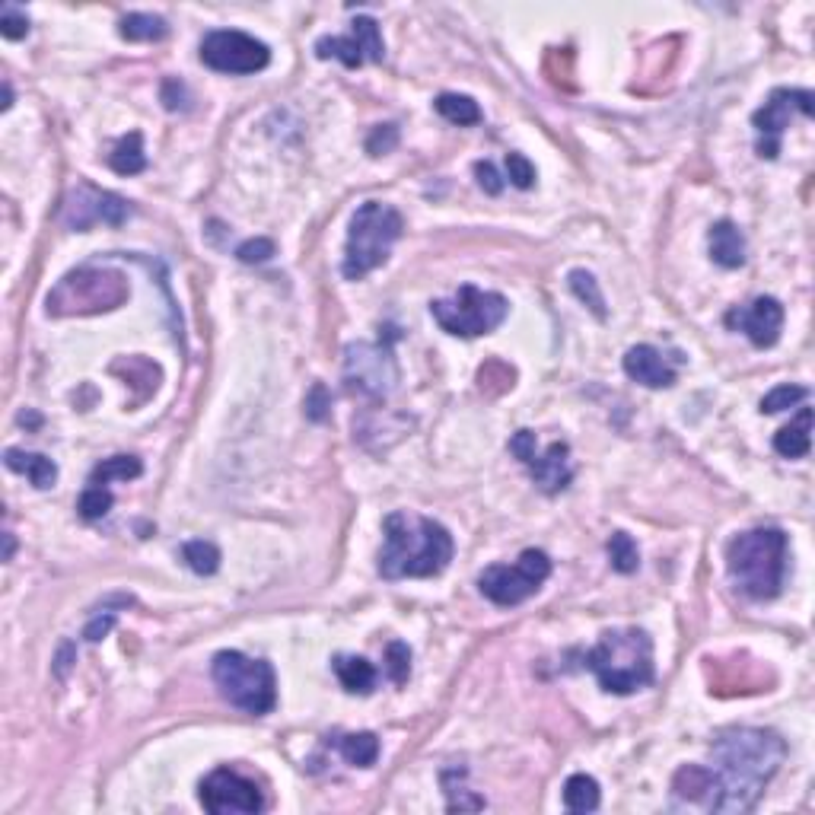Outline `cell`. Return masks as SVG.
Returning a JSON list of instances; mask_svg holds the SVG:
<instances>
[{
  "instance_id": "1",
  "label": "cell",
  "mask_w": 815,
  "mask_h": 815,
  "mask_svg": "<svg viewBox=\"0 0 815 815\" xmlns=\"http://www.w3.org/2000/svg\"><path fill=\"white\" fill-rule=\"evenodd\" d=\"M787 758V742L774 730H758V726H730L723 730L714 745H710V812L742 815L755 809L761 793L771 784V777L780 771Z\"/></svg>"
},
{
  "instance_id": "2",
  "label": "cell",
  "mask_w": 815,
  "mask_h": 815,
  "mask_svg": "<svg viewBox=\"0 0 815 815\" xmlns=\"http://www.w3.org/2000/svg\"><path fill=\"white\" fill-rule=\"evenodd\" d=\"M383 532L386 545L379 551V574L386 580L437 577L453 561V535L430 516L389 513Z\"/></svg>"
},
{
  "instance_id": "3",
  "label": "cell",
  "mask_w": 815,
  "mask_h": 815,
  "mask_svg": "<svg viewBox=\"0 0 815 815\" xmlns=\"http://www.w3.org/2000/svg\"><path fill=\"white\" fill-rule=\"evenodd\" d=\"M726 570L749 599H774L787 574V535L780 529H752L726 545Z\"/></svg>"
},
{
  "instance_id": "4",
  "label": "cell",
  "mask_w": 815,
  "mask_h": 815,
  "mask_svg": "<svg viewBox=\"0 0 815 815\" xmlns=\"http://www.w3.org/2000/svg\"><path fill=\"white\" fill-rule=\"evenodd\" d=\"M586 669L596 675L609 695H634L653 682V640L640 628H615L599 637V644L583 656Z\"/></svg>"
},
{
  "instance_id": "5",
  "label": "cell",
  "mask_w": 815,
  "mask_h": 815,
  "mask_svg": "<svg viewBox=\"0 0 815 815\" xmlns=\"http://www.w3.org/2000/svg\"><path fill=\"white\" fill-rule=\"evenodd\" d=\"M405 220L389 204L367 201L357 207L348 230V246H344V265L341 274L348 281H363L370 271L389 262V252L398 239H402Z\"/></svg>"
},
{
  "instance_id": "6",
  "label": "cell",
  "mask_w": 815,
  "mask_h": 815,
  "mask_svg": "<svg viewBox=\"0 0 815 815\" xmlns=\"http://www.w3.org/2000/svg\"><path fill=\"white\" fill-rule=\"evenodd\" d=\"M211 672H214L220 695L233 707L255 717H265L274 710L277 679H274V669L265 660H252V656L239 650H220L211 663Z\"/></svg>"
},
{
  "instance_id": "7",
  "label": "cell",
  "mask_w": 815,
  "mask_h": 815,
  "mask_svg": "<svg viewBox=\"0 0 815 815\" xmlns=\"http://www.w3.org/2000/svg\"><path fill=\"white\" fill-rule=\"evenodd\" d=\"M131 297L128 277L106 268H77L64 274L48 293V316H90V312L115 309Z\"/></svg>"
},
{
  "instance_id": "8",
  "label": "cell",
  "mask_w": 815,
  "mask_h": 815,
  "mask_svg": "<svg viewBox=\"0 0 815 815\" xmlns=\"http://www.w3.org/2000/svg\"><path fill=\"white\" fill-rule=\"evenodd\" d=\"M510 312L507 297L491 290H478L475 284L459 287L453 300H433L430 303V316L446 335L456 338H478V335H491L497 325H504Z\"/></svg>"
},
{
  "instance_id": "9",
  "label": "cell",
  "mask_w": 815,
  "mask_h": 815,
  "mask_svg": "<svg viewBox=\"0 0 815 815\" xmlns=\"http://www.w3.org/2000/svg\"><path fill=\"white\" fill-rule=\"evenodd\" d=\"M548 577H551L548 554L539 548H526L516 564H494L484 570L478 577V589L484 593V599L510 609V605H519L539 593Z\"/></svg>"
},
{
  "instance_id": "10",
  "label": "cell",
  "mask_w": 815,
  "mask_h": 815,
  "mask_svg": "<svg viewBox=\"0 0 815 815\" xmlns=\"http://www.w3.org/2000/svg\"><path fill=\"white\" fill-rule=\"evenodd\" d=\"M344 386L360 398H386L398 386V360L392 344L379 338L376 344L357 341L344 348Z\"/></svg>"
},
{
  "instance_id": "11",
  "label": "cell",
  "mask_w": 815,
  "mask_h": 815,
  "mask_svg": "<svg viewBox=\"0 0 815 815\" xmlns=\"http://www.w3.org/2000/svg\"><path fill=\"white\" fill-rule=\"evenodd\" d=\"M201 61L217 74H255L265 71L271 61V51L265 42H258L239 29H217L207 32L201 42Z\"/></svg>"
},
{
  "instance_id": "12",
  "label": "cell",
  "mask_w": 815,
  "mask_h": 815,
  "mask_svg": "<svg viewBox=\"0 0 815 815\" xmlns=\"http://www.w3.org/2000/svg\"><path fill=\"white\" fill-rule=\"evenodd\" d=\"M815 96L809 90H787L780 86L768 96V102L752 115V125L758 131V156L761 160H774L780 153V137L790 128V118L800 112L803 118H812Z\"/></svg>"
},
{
  "instance_id": "13",
  "label": "cell",
  "mask_w": 815,
  "mask_h": 815,
  "mask_svg": "<svg viewBox=\"0 0 815 815\" xmlns=\"http://www.w3.org/2000/svg\"><path fill=\"white\" fill-rule=\"evenodd\" d=\"M198 800L207 812L214 815H255L265 809L262 790L255 787V780L242 777L230 768H217L201 780Z\"/></svg>"
},
{
  "instance_id": "14",
  "label": "cell",
  "mask_w": 815,
  "mask_h": 815,
  "mask_svg": "<svg viewBox=\"0 0 815 815\" xmlns=\"http://www.w3.org/2000/svg\"><path fill=\"white\" fill-rule=\"evenodd\" d=\"M128 217H131V204L121 195L102 192L96 185H77L74 192L64 198V207H61V220L77 233H86L90 227H96V223L121 227Z\"/></svg>"
},
{
  "instance_id": "15",
  "label": "cell",
  "mask_w": 815,
  "mask_h": 815,
  "mask_svg": "<svg viewBox=\"0 0 815 815\" xmlns=\"http://www.w3.org/2000/svg\"><path fill=\"white\" fill-rule=\"evenodd\" d=\"M316 55L325 58H338L344 67H360L363 61L379 64L386 58V42L379 36V23L373 16H357L351 23V36H322L316 42Z\"/></svg>"
},
{
  "instance_id": "16",
  "label": "cell",
  "mask_w": 815,
  "mask_h": 815,
  "mask_svg": "<svg viewBox=\"0 0 815 815\" xmlns=\"http://www.w3.org/2000/svg\"><path fill=\"white\" fill-rule=\"evenodd\" d=\"M726 325L733 332H742L755 348H774L784 328V306L774 297H758L749 306H736L726 312Z\"/></svg>"
},
{
  "instance_id": "17",
  "label": "cell",
  "mask_w": 815,
  "mask_h": 815,
  "mask_svg": "<svg viewBox=\"0 0 815 815\" xmlns=\"http://www.w3.org/2000/svg\"><path fill=\"white\" fill-rule=\"evenodd\" d=\"M624 373L647 389L675 386V367L660 348H653V344H637V348L624 354Z\"/></svg>"
},
{
  "instance_id": "18",
  "label": "cell",
  "mask_w": 815,
  "mask_h": 815,
  "mask_svg": "<svg viewBox=\"0 0 815 815\" xmlns=\"http://www.w3.org/2000/svg\"><path fill=\"white\" fill-rule=\"evenodd\" d=\"M526 468H529L532 481L539 484L545 494H561L570 484V478H574V468H570V446L564 440L551 443L542 456L535 453V459Z\"/></svg>"
},
{
  "instance_id": "19",
  "label": "cell",
  "mask_w": 815,
  "mask_h": 815,
  "mask_svg": "<svg viewBox=\"0 0 815 815\" xmlns=\"http://www.w3.org/2000/svg\"><path fill=\"white\" fill-rule=\"evenodd\" d=\"M710 258L720 268H742L745 265V236L733 220H717L707 233Z\"/></svg>"
},
{
  "instance_id": "20",
  "label": "cell",
  "mask_w": 815,
  "mask_h": 815,
  "mask_svg": "<svg viewBox=\"0 0 815 815\" xmlns=\"http://www.w3.org/2000/svg\"><path fill=\"white\" fill-rule=\"evenodd\" d=\"M710 787H714V777H710V768H704V765H685L672 777L675 803H688V806H704L707 809Z\"/></svg>"
},
{
  "instance_id": "21",
  "label": "cell",
  "mask_w": 815,
  "mask_h": 815,
  "mask_svg": "<svg viewBox=\"0 0 815 815\" xmlns=\"http://www.w3.org/2000/svg\"><path fill=\"white\" fill-rule=\"evenodd\" d=\"M4 462H7L10 472L26 475L32 484H36L39 491L55 488V481H58V465L51 462L48 456H42V453H23V449H7V453H4Z\"/></svg>"
},
{
  "instance_id": "22",
  "label": "cell",
  "mask_w": 815,
  "mask_h": 815,
  "mask_svg": "<svg viewBox=\"0 0 815 815\" xmlns=\"http://www.w3.org/2000/svg\"><path fill=\"white\" fill-rule=\"evenodd\" d=\"M774 449H777V456H784V459L809 456V449H812V408H803L800 414H796V421H790L787 427H780L774 433Z\"/></svg>"
},
{
  "instance_id": "23",
  "label": "cell",
  "mask_w": 815,
  "mask_h": 815,
  "mask_svg": "<svg viewBox=\"0 0 815 815\" xmlns=\"http://www.w3.org/2000/svg\"><path fill=\"white\" fill-rule=\"evenodd\" d=\"M335 675L341 688L348 691V695H373L376 688V669L370 660H363V656H335L332 663Z\"/></svg>"
},
{
  "instance_id": "24",
  "label": "cell",
  "mask_w": 815,
  "mask_h": 815,
  "mask_svg": "<svg viewBox=\"0 0 815 815\" xmlns=\"http://www.w3.org/2000/svg\"><path fill=\"white\" fill-rule=\"evenodd\" d=\"M109 166L118 172V176H137V172L147 169V153H144V137L131 131L115 144V150L109 153Z\"/></svg>"
},
{
  "instance_id": "25",
  "label": "cell",
  "mask_w": 815,
  "mask_h": 815,
  "mask_svg": "<svg viewBox=\"0 0 815 815\" xmlns=\"http://www.w3.org/2000/svg\"><path fill=\"white\" fill-rule=\"evenodd\" d=\"M121 39L128 42H160L169 36V26L163 16H153V13H128L125 20L118 26Z\"/></svg>"
},
{
  "instance_id": "26",
  "label": "cell",
  "mask_w": 815,
  "mask_h": 815,
  "mask_svg": "<svg viewBox=\"0 0 815 815\" xmlns=\"http://www.w3.org/2000/svg\"><path fill=\"white\" fill-rule=\"evenodd\" d=\"M338 752L354 768H373L379 758V736L376 733H348L338 739Z\"/></svg>"
},
{
  "instance_id": "27",
  "label": "cell",
  "mask_w": 815,
  "mask_h": 815,
  "mask_svg": "<svg viewBox=\"0 0 815 815\" xmlns=\"http://www.w3.org/2000/svg\"><path fill=\"white\" fill-rule=\"evenodd\" d=\"M564 806L570 812H596L599 809V784L589 774H574L564 784Z\"/></svg>"
},
{
  "instance_id": "28",
  "label": "cell",
  "mask_w": 815,
  "mask_h": 815,
  "mask_svg": "<svg viewBox=\"0 0 815 815\" xmlns=\"http://www.w3.org/2000/svg\"><path fill=\"white\" fill-rule=\"evenodd\" d=\"M433 109H437L449 125H478L481 121V109H478V102L472 96H459V93H443L437 96V102H433Z\"/></svg>"
},
{
  "instance_id": "29",
  "label": "cell",
  "mask_w": 815,
  "mask_h": 815,
  "mask_svg": "<svg viewBox=\"0 0 815 815\" xmlns=\"http://www.w3.org/2000/svg\"><path fill=\"white\" fill-rule=\"evenodd\" d=\"M144 465L141 459L134 456H112V459H102L93 475H90V484H99V488H109L112 481H131V478H141Z\"/></svg>"
},
{
  "instance_id": "30",
  "label": "cell",
  "mask_w": 815,
  "mask_h": 815,
  "mask_svg": "<svg viewBox=\"0 0 815 815\" xmlns=\"http://www.w3.org/2000/svg\"><path fill=\"white\" fill-rule=\"evenodd\" d=\"M567 284H570V290H574V297L580 303H586L589 312H593L596 319L609 316V309H605V297H602V290H599V281H596L593 274L583 271V268H574V271L567 274Z\"/></svg>"
},
{
  "instance_id": "31",
  "label": "cell",
  "mask_w": 815,
  "mask_h": 815,
  "mask_svg": "<svg viewBox=\"0 0 815 815\" xmlns=\"http://www.w3.org/2000/svg\"><path fill=\"white\" fill-rule=\"evenodd\" d=\"M182 561L192 567L198 577H214L220 570V548L214 542H204V539L185 542L182 545Z\"/></svg>"
},
{
  "instance_id": "32",
  "label": "cell",
  "mask_w": 815,
  "mask_h": 815,
  "mask_svg": "<svg viewBox=\"0 0 815 815\" xmlns=\"http://www.w3.org/2000/svg\"><path fill=\"white\" fill-rule=\"evenodd\" d=\"M605 548H609V561L618 574H634V570L640 567V551L628 532H615Z\"/></svg>"
},
{
  "instance_id": "33",
  "label": "cell",
  "mask_w": 815,
  "mask_h": 815,
  "mask_svg": "<svg viewBox=\"0 0 815 815\" xmlns=\"http://www.w3.org/2000/svg\"><path fill=\"white\" fill-rule=\"evenodd\" d=\"M112 504H115V497H112L109 488H99V484H90V488H86V491L80 494L77 510H80V516L86 519V523H96V519H102V516H106V513L112 510Z\"/></svg>"
},
{
  "instance_id": "34",
  "label": "cell",
  "mask_w": 815,
  "mask_h": 815,
  "mask_svg": "<svg viewBox=\"0 0 815 815\" xmlns=\"http://www.w3.org/2000/svg\"><path fill=\"white\" fill-rule=\"evenodd\" d=\"M809 398V389L806 386H777L771 389L765 398H761V411L765 414H780V411H787L793 405H800Z\"/></svg>"
},
{
  "instance_id": "35",
  "label": "cell",
  "mask_w": 815,
  "mask_h": 815,
  "mask_svg": "<svg viewBox=\"0 0 815 815\" xmlns=\"http://www.w3.org/2000/svg\"><path fill=\"white\" fill-rule=\"evenodd\" d=\"M386 672H389V679L395 685H405L408 682V675H411V650H408V644H402V640H392V644L386 647Z\"/></svg>"
},
{
  "instance_id": "36",
  "label": "cell",
  "mask_w": 815,
  "mask_h": 815,
  "mask_svg": "<svg viewBox=\"0 0 815 815\" xmlns=\"http://www.w3.org/2000/svg\"><path fill=\"white\" fill-rule=\"evenodd\" d=\"M274 255V242L265 239V236H258V239H246L242 246L236 249V258L242 265H262L268 262V258Z\"/></svg>"
},
{
  "instance_id": "37",
  "label": "cell",
  "mask_w": 815,
  "mask_h": 815,
  "mask_svg": "<svg viewBox=\"0 0 815 815\" xmlns=\"http://www.w3.org/2000/svg\"><path fill=\"white\" fill-rule=\"evenodd\" d=\"M0 32H4V39H10V42L26 39L29 36V16L7 4L4 13H0Z\"/></svg>"
},
{
  "instance_id": "38",
  "label": "cell",
  "mask_w": 815,
  "mask_h": 815,
  "mask_svg": "<svg viewBox=\"0 0 815 815\" xmlns=\"http://www.w3.org/2000/svg\"><path fill=\"white\" fill-rule=\"evenodd\" d=\"M507 176L516 188H532L535 185V166L523 153H507Z\"/></svg>"
},
{
  "instance_id": "39",
  "label": "cell",
  "mask_w": 815,
  "mask_h": 815,
  "mask_svg": "<svg viewBox=\"0 0 815 815\" xmlns=\"http://www.w3.org/2000/svg\"><path fill=\"white\" fill-rule=\"evenodd\" d=\"M328 408H332V395L322 383L312 386V392L306 395V418L309 421H325L328 418Z\"/></svg>"
},
{
  "instance_id": "40",
  "label": "cell",
  "mask_w": 815,
  "mask_h": 815,
  "mask_svg": "<svg viewBox=\"0 0 815 815\" xmlns=\"http://www.w3.org/2000/svg\"><path fill=\"white\" fill-rule=\"evenodd\" d=\"M398 144V128L395 125H379L370 137H367V153L370 156H383L389 150H395Z\"/></svg>"
},
{
  "instance_id": "41",
  "label": "cell",
  "mask_w": 815,
  "mask_h": 815,
  "mask_svg": "<svg viewBox=\"0 0 815 815\" xmlns=\"http://www.w3.org/2000/svg\"><path fill=\"white\" fill-rule=\"evenodd\" d=\"M510 453L523 465H529L535 459V433L532 430H516L510 437Z\"/></svg>"
},
{
  "instance_id": "42",
  "label": "cell",
  "mask_w": 815,
  "mask_h": 815,
  "mask_svg": "<svg viewBox=\"0 0 815 815\" xmlns=\"http://www.w3.org/2000/svg\"><path fill=\"white\" fill-rule=\"evenodd\" d=\"M163 106L169 109V112H185L188 109V90H185V83H179V80H166L163 83Z\"/></svg>"
},
{
  "instance_id": "43",
  "label": "cell",
  "mask_w": 815,
  "mask_h": 815,
  "mask_svg": "<svg viewBox=\"0 0 815 815\" xmlns=\"http://www.w3.org/2000/svg\"><path fill=\"white\" fill-rule=\"evenodd\" d=\"M475 176H478V185H481L488 195H500V192H504V179L497 176L494 163H488V160H478V163H475Z\"/></svg>"
},
{
  "instance_id": "44",
  "label": "cell",
  "mask_w": 815,
  "mask_h": 815,
  "mask_svg": "<svg viewBox=\"0 0 815 815\" xmlns=\"http://www.w3.org/2000/svg\"><path fill=\"white\" fill-rule=\"evenodd\" d=\"M112 628H115V615H112V612H106V615H96L90 624H86L83 637L90 640V644H96V640H102V637H106Z\"/></svg>"
},
{
  "instance_id": "45",
  "label": "cell",
  "mask_w": 815,
  "mask_h": 815,
  "mask_svg": "<svg viewBox=\"0 0 815 815\" xmlns=\"http://www.w3.org/2000/svg\"><path fill=\"white\" fill-rule=\"evenodd\" d=\"M71 653H74V647L67 644V647L61 650V656H58V675H61V679H64V675H67V666H71V663H67V656H71Z\"/></svg>"
},
{
  "instance_id": "46",
  "label": "cell",
  "mask_w": 815,
  "mask_h": 815,
  "mask_svg": "<svg viewBox=\"0 0 815 815\" xmlns=\"http://www.w3.org/2000/svg\"><path fill=\"white\" fill-rule=\"evenodd\" d=\"M4 561H13V551H16V542H13V532H4Z\"/></svg>"
},
{
  "instance_id": "47",
  "label": "cell",
  "mask_w": 815,
  "mask_h": 815,
  "mask_svg": "<svg viewBox=\"0 0 815 815\" xmlns=\"http://www.w3.org/2000/svg\"><path fill=\"white\" fill-rule=\"evenodd\" d=\"M13 106V90H10V83L4 86V109H10Z\"/></svg>"
}]
</instances>
